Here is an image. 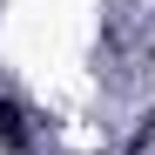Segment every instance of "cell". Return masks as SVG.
Wrapping results in <instances>:
<instances>
[{
	"mask_svg": "<svg viewBox=\"0 0 155 155\" xmlns=\"http://www.w3.org/2000/svg\"><path fill=\"white\" fill-rule=\"evenodd\" d=\"M0 148H7V155H27V148H34V128H27V108H20L14 94H0Z\"/></svg>",
	"mask_w": 155,
	"mask_h": 155,
	"instance_id": "1",
	"label": "cell"
}]
</instances>
